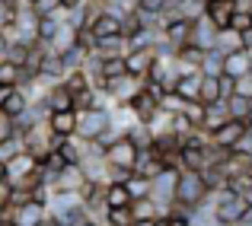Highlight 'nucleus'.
<instances>
[{
    "label": "nucleus",
    "instance_id": "obj_22",
    "mask_svg": "<svg viewBox=\"0 0 252 226\" xmlns=\"http://www.w3.org/2000/svg\"><path fill=\"white\" fill-rule=\"evenodd\" d=\"M166 166H163V159L154 153V147H144V150H137V163H134V172L137 175H144V178H154L157 172H163Z\"/></svg>",
    "mask_w": 252,
    "mask_h": 226
},
{
    "label": "nucleus",
    "instance_id": "obj_11",
    "mask_svg": "<svg viewBox=\"0 0 252 226\" xmlns=\"http://www.w3.org/2000/svg\"><path fill=\"white\" fill-rule=\"evenodd\" d=\"M189 35H191V19H172V23H163L160 26V38L169 45L172 51H179V48H185L189 45Z\"/></svg>",
    "mask_w": 252,
    "mask_h": 226
},
{
    "label": "nucleus",
    "instance_id": "obj_52",
    "mask_svg": "<svg viewBox=\"0 0 252 226\" xmlns=\"http://www.w3.org/2000/svg\"><path fill=\"white\" fill-rule=\"evenodd\" d=\"M3 178H6V169H3V163H0V182H3Z\"/></svg>",
    "mask_w": 252,
    "mask_h": 226
},
{
    "label": "nucleus",
    "instance_id": "obj_20",
    "mask_svg": "<svg viewBox=\"0 0 252 226\" xmlns=\"http://www.w3.org/2000/svg\"><path fill=\"white\" fill-rule=\"evenodd\" d=\"M42 102H45V109H48V115L51 112H74V96H70L61 83L51 86V89H45Z\"/></svg>",
    "mask_w": 252,
    "mask_h": 226
},
{
    "label": "nucleus",
    "instance_id": "obj_49",
    "mask_svg": "<svg viewBox=\"0 0 252 226\" xmlns=\"http://www.w3.org/2000/svg\"><path fill=\"white\" fill-rule=\"evenodd\" d=\"M131 226H157V220H134Z\"/></svg>",
    "mask_w": 252,
    "mask_h": 226
},
{
    "label": "nucleus",
    "instance_id": "obj_44",
    "mask_svg": "<svg viewBox=\"0 0 252 226\" xmlns=\"http://www.w3.org/2000/svg\"><path fill=\"white\" fill-rule=\"evenodd\" d=\"M230 96H233V80L220 77V99H230Z\"/></svg>",
    "mask_w": 252,
    "mask_h": 226
},
{
    "label": "nucleus",
    "instance_id": "obj_47",
    "mask_svg": "<svg viewBox=\"0 0 252 226\" xmlns=\"http://www.w3.org/2000/svg\"><path fill=\"white\" fill-rule=\"evenodd\" d=\"M13 89H16V86H0V105L10 99V92H13Z\"/></svg>",
    "mask_w": 252,
    "mask_h": 226
},
{
    "label": "nucleus",
    "instance_id": "obj_27",
    "mask_svg": "<svg viewBox=\"0 0 252 226\" xmlns=\"http://www.w3.org/2000/svg\"><path fill=\"white\" fill-rule=\"evenodd\" d=\"M125 191H128L131 201H141V198H150V178L137 175V172H128V178H125Z\"/></svg>",
    "mask_w": 252,
    "mask_h": 226
},
{
    "label": "nucleus",
    "instance_id": "obj_17",
    "mask_svg": "<svg viewBox=\"0 0 252 226\" xmlns=\"http://www.w3.org/2000/svg\"><path fill=\"white\" fill-rule=\"evenodd\" d=\"M45 124H48V131L55 137H74L77 134V112H51Z\"/></svg>",
    "mask_w": 252,
    "mask_h": 226
},
{
    "label": "nucleus",
    "instance_id": "obj_51",
    "mask_svg": "<svg viewBox=\"0 0 252 226\" xmlns=\"http://www.w3.org/2000/svg\"><path fill=\"white\" fill-rule=\"evenodd\" d=\"M35 0H16V6H32Z\"/></svg>",
    "mask_w": 252,
    "mask_h": 226
},
{
    "label": "nucleus",
    "instance_id": "obj_18",
    "mask_svg": "<svg viewBox=\"0 0 252 226\" xmlns=\"http://www.w3.org/2000/svg\"><path fill=\"white\" fill-rule=\"evenodd\" d=\"M86 185L80 166H64L61 172L55 175V182H51V191H80Z\"/></svg>",
    "mask_w": 252,
    "mask_h": 226
},
{
    "label": "nucleus",
    "instance_id": "obj_4",
    "mask_svg": "<svg viewBox=\"0 0 252 226\" xmlns=\"http://www.w3.org/2000/svg\"><path fill=\"white\" fill-rule=\"evenodd\" d=\"M137 150H141V147H134V143L122 134V137H115L112 143H105L102 159H105V166H109V172H122V175H128V172H134Z\"/></svg>",
    "mask_w": 252,
    "mask_h": 226
},
{
    "label": "nucleus",
    "instance_id": "obj_45",
    "mask_svg": "<svg viewBox=\"0 0 252 226\" xmlns=\"http://www.w3.org/2000/svg\"><path fill=\"white\" fill-rule=\"evenodd\" d=\"M67 226H102V223H96V220H93V217H86V214H80V217H77V220H70Z\"/></svg>",
    "mask_w": 252,
    "mask_h": 226
},
{
    "label": "nucleus",
    "instance_id": "obj_53",
    "mask_svg": "<svg viewBox=\"0 0 252 226\" xmlns=\"http://www.w3.org/2000/svg\"><path fill=\"white\" fill-rule=\"evenodd\" d=\"M249 16H252V13H249Z\"/></svg>",
    "mask_w": 252,
    "mask_h": 226
},
{
    "label": "nucleus",
    "instance_id": "obj_43",
    "mask_svg": "<svg viewBox=\"0 0 252 226\" xmlns=\"http://www.w3.org/2000/svg\"><path fill=\"white\" fill-rule=\"evenodd\" d=\"M10 137H16V121H13V118H6L3 112H0V143L10 141Z\"/></svg>",
    "mask_w": 252,
    "mask_h": 226
},
{
    "label": "nucleus",
    "instance_id": "obj_15",
    "mask_svg": "<svg viewBox=\"0 0 252 226\" xmlns=\"http://www.w3.org/2000/svg\"><path fill=\"white\" fill-rule=\"evenodd\" d=\"M233 13H236L233 0H208V3H204V16H208V23L214 26V29H230Z\"/></svg>",
    "mask_w": 252,
    "mask_h": 226
},
{
    "label": "nucleus",
    "instance_id": "obj_39",
    "mask_svg": "<svg viewBox=\"0 0 252 226\" xmlns=\"http://www.w3.org/2000/svg\"><path fill=\"white\" fill-rule=\"evenodd\" d=\"M233 96H240V99H246V102H252V70L233 80Z\"/></svg>",
    "mask_w": 252,
    "mask_h": 226
},
{
    "label": "nucleus",
    "instance_id": "obj_26",
    "mask_svg": "<svg viewBox=\"0 0 252 226\" xmlns=\"http://www.w3.org/2000/svg\"><path fill=\"white\" fill-rule=\"evenodd\" d=\"M198 102H201V105L223 102V99H220V77H204V74H201V89H198Z\"/></svg>",
    "mask_w": 252,
    "mask_h": 226
},
{
    "label": "nucleus",
    "instance_id": "obj_28",
    "mask_svg": "<svg viewBox=\"0 0 252 226\" xmlns=\"http://www.w3.org/2000/svg\"><path fill=\"white\" fill-rule=\"evenodd\" d=\"M86 55H90V51H86L80 42H77V45H70L67 51H61L58 57H61L64 74H70V70H80V67H83V61H86Z\"/></svg>",
    "mask_w": 252,
    "mask_h": 226
},
{
    "label": "nucleus",
    "instance_id": "obj_42",
    "mask_svg": "<svg viewBox=\"0 0 252 226\" xmlns=\"http://www.w3.org/2000/svg\"><path fill=\"white\" fill-rule=\"evenodd\" d=\"M230 29H236V32L252 29V16H249V13H243V10H236V13H233V19H230Z\"/></svg>",
    "mask_w": 252,
    "mask_h": 226
},
{
    "label": "nucleus",
    "instance_id": "obj_33",
    "mask_svg": "<svg viewBox=\"0 0 252 226\" xmlns=\"http://www.w3.org/2000/svg\"><path fill=\"white\" fill-rule=\"evenodd\" d=\"M220 67H223V55L217 48L204 51V61H201V74L204 77H220Z\"/></svg>",
    "mask_w": 252,
    "mask_h": 226
},
{
    "label": "nucleus",
    "instance_id": "obj_30",
    "mask_svg": "<svg viewBox=\"0 0 252 226\" xmlns=\"http://www.w3.org/2000/svg\"><path fill=\"white\" fill-rule=\"evenodd\" d=\"M102 201H105V207H128L131 198H128V191H125L122 182H109L105 191H102Z\"/></svg>",
    "mask_w": 252,
    "mask_h": 226
},
{
    "label": "nucleus",
    "instance_id": "obj_16",
    "mask_svg": "<svg viewBox=\"0 0 252 226\" xmlns=\"http://www.w3.org/2000/svg\"><path fill=\"white\" fill-rule=\"evenodd\" d=\"M252 70V55L249 51H233V55H223V67H220V77H243Z\"/></svg>",
    "mask_w": 252,
    "mask_h": 226
},
{
    "label": "nucleus",
    "instance_id": "obj_31",
    "mask_svg": "<svg viewBox=\"0 0 252 226\" xmlns=\"http://www.w3.org/2000/svg\"><path fill=\"white\" fill-rule=\"evenodd\" d=\"M220 55H233V51H243L240 42V32L236 29H217V45H214Z\"/></svg>",
    "mask_w": 252,
    "mask_h": 226
},
{
    "label": "nucleus",
    "instance_id": "obj_23",
    "mask_svg": "<svg viewBox=\"0 0 252 226\" xmlns=\"http://www.w3.org/2000/svg\"><path fill=\"white\" fill-rule=\"evenodd\" d=\"M26 80H32L29 74H26L19 64L6 61V57H0V86H23Z\"/></svg>",
    "mask_w": 252,
    "mask_h": 226
},
{
    "label": "nucleus",
    "instance_id": "obj_35",
    "mask_svg": "<svg viewBox=\"0 0 252 226\" xmlns=\"http://www.w3.org/2000/svg\"><path fill=\"white\" fill-rule=\"evenodd\" d=\"M223 105H227V115H230V118H236V121H243V118L249 115V102H246V99H240V96L223 99Z\"/></svg>",
    "mask_w": 252,
    "mask_h": 226
},
{
    "label": "nucleus",
    "instance_id": "obj_3",
    "mask_svg": "<svg viewBox=\"0 0 252 226\" xmlns=\"http://www.w3.org/2000/svg\"><path fill=\"white\" fill-rule=\"evenodd\" d=\"M208 207H211V217H214L217 223L223 226H236L240 223V217L246 214V198L236 195V191H217V195H208Z\"/></svg>",
    "mask_w": 252,
    "mask_h": 226
},
{
    "label": "nucleus",
    "instance_id": "obj_34",
    "mask_svg": "<svg viewBox=\"0 0 252 226\" xmlns=\"http://www.w3.org/2000/svg\"><path fill=\"white\" fill-rule=\"evenodd\" d=\"M99 77H102V80L125 77V57H102V64H99Z\"/></svg>",
    "mask_w": 252,
    "mask_h": 226
},
{
    "label": "nucleus",
    "instance_id": "obj_36",
    "mask_svg": "<svg viewBox=\"0 0 252 226\" xmlns=\"http://www.w3.org/2000/svg\"><path fill=\"white\" fill-rule=\"evenodd\" d=\"M26 147H23V137H10V141H3L0 143V163H10L13 156H19V153H23Z\"/></svg>",
    "mask_w": 252,
    "mask_h": 226
},
{
    "label": "nucleus",
    "instance_id": "obj_6",
    "mask_svg": "<svg viewBox=\"0 0 252 226\" xmlns=\"http://www.w3.org/2000/svg\"><path fill=\"white\" fill-rule=\"evenodd\" d=\"M86 32H90L93 45H96V42H105V38H122V19H118L115 13H109V10L102 6V10H99L96 16L90 19Z\"/></svg>",
    "mask_w": 252,
    "mask_h": 226
},
{
    "label": "nucleus",
    "instance_id": "obj_12",
    "mask_svg": "<svg viewBox=\"0 0 252 226\" xmlns=\"http://www.w3.org/2000/svg\"><path fill=\"white\" fill-rule=\"evenodd\" d=\"M131 109V115H134V121H141V124H147L150 118L157 115V112H160V102H157L154 96H150L147 89H144L141 86V92H134V96L128 99V102H125Z\"/></svg>",
    "mask_w": 252,
    "mask_h": 226
},
{
    "label": "nucleus",
    "instance_id": "obj_40",
    "mask_svg": "<svg viewBox=\"0 0 252 226\" xmlns=\"http://www.w3.org/2000/svg\"><path fill=\"white\" fill-rule=\"evenodd\" d=\"M163 3H166V0H137L134 10H141V13H147V16H157V19H160Z\"/></svg>",
    "mask_w": 252,
    "mask_h": 226
},
{
    "label": "nucleus",
    "instance_id": "obj_48",
    "mask_svg": "<svg viewBox=\"0 0 252 226\" xmlns=\"http://www.w3.org/2000/svg\"><path fill=\"white\" fill-rule=\"evenodd\" d=\"M80 3H83V0H61V10L67 13V10H74V6H80Z\"/></svg>",
    "mask_w": 252,
    "mask_h": 226
},
{
    "label": "nucleus",
    "instance_id": "obj_41",
    "mask_svg": "<svg viewBox=\"0 0 252 226\" xmlns=\"http://www.w3.org/2000/svg\"><path fill=\"white\" fill-rule=\"evenodd\" d=\"M10 207H13V188H10V182L3 178V182H0V217H3Z\"/></svg>",
    "mask_w": 252,
    "mask_h": 226
},
{
    "label": "nucleus",
    "instance_id": "obj_21",
    "mask_svg": "<svg viewBox=\"0 0 252 226\" xmlns=\"http://www.w3.org/2000/svg\"><path fill=\"white\" fill-rule=\"evenodd\" d=\"M223 121H230L227 115V105L223 102H214V105H204V115H201V124H198V131H204V134H214L217 128H220Z\"/></svg>",
    "mask_w": 252,
    "mask_h": 226
},
{
    "label": "nucleus",
    "instance_id": "obj_29",
    "mask_svg": "<svg viewBox=\"0 0 252 226\" xmlns=\"http://www.w3.org/2000/svg\"><path fill=\"white\" fill-rule=\"evenodd\" d=\"M26 109H29V99H26V92L23 89H19V86H16V89H13L10 92V99H6V102L3 105H0V112H3V115L6 118H13V121H16V118L19 115H23V112Z\"/></svg>",
    "mask_w": 252,
    "mask_h": 226
},
{
    "label": "nucleus",
    "instance_id": "obj_37",
    "mask_svg": "<svg viewBox=\"0 0 252 226\" xmlns=\"http://www.w3.org/2000/svg\"><path fill=\"white\" fill-rule=\"evenodd\" d=\"M32 13H35V16H64L61 0H35V3H32Z\"/></svg>",
    "mask_w": 252,
    "mask_h": 226
},
{
    "label": "nucleus",
    "instance_id": "obj_50",
    "mask_svg": "<svg viewBox=\"0 0 252 226\" xmlns=\"http://www.w3.org/2000/svg\"><path fill=\"white\" fill-rule=\"evenodd\" d=\"M3 51H6V38H3V32H0V57H3Z\"/></svg>",
    "mask_w": 252,
    "mask_h": 226
},
{
    "label": "nucleus",
    "instance_id": "obj_10",
    "mask_svg": "<svg viewBox=\"0 0 252 226\" xmlns=\"http://www.w3.org/2000/svg\"><path fill=\"white\" fill-rule=\"evenodd\" d=\"M45 214H48V210H45L42 201H23V204H13V207L6 210V217H10L13 226H38Z\"/></svg>",
    "mask_w": 252,
    "mask_h": 226
},
{
    "label": "nucleus",
    "instance_id": "obj_32",
    "mask_svg": "<svg viewBox=\"0 0 252 226\" xmlns=\"http://www.w3.org/2000/svg\"><path fill=\"white\" fill-rule=\"evenodd\" d=\"M134 217H131V204L128 207H109L102 217V226H131Z\"/></svg>",
    "mask_w": 252,
    "mask_h": 226
},
{
    "label": "nucleus",
    "instance_id": "obj_46",
    "mask_svg": "<svg viewBox=\"0 0 252 226\" xmlns=\"http://www.w3.org/2000/svg\"><path fill=\"white\" fill-rule=\"evenodd\" d=\"M240 42H243V51H252V29L240 32Z\"/></svg>",
    "mask_w": 252,
    "mask_h": 226
},
{
    "label": "nucleus",
    "instance_id": "obj_25",
    "mask_svg": "<svg viewBox=\"0 0 252 226\" xmlns=\"http://www.w3.org/2000/svg\"><path fill=\"white\" fill-rule=\"evenodd\" d=\"M70 45H77V29H74V26H67V19H64V23L58 26L55 38H51L48 51H55V55H61V51H67Z\"/></svg>",
    "mask_w": 252,
    "mask_h": 226
},
{
    "label": "nucleus",
    "instance_id": "obj_24",
    "mask_svg": "<svg viewBox=\"0 0 252 226\" xmlns=\"http://www.w3.org/2000/svg\"><path fill=\"white\" fill-rule=\"evenodd\" d=\"M166 210L160 207V204L154 201V198H141V201H131V217L134 220H157V217H163Z\"/></svg>",
    "mask_w": 252,
    "mask_h": 226
},
{
    "label": "nucleus",
    "instance_id": "obj_1",
    "mask_svg": "<svg viewBox=\"0 0 252 226\" xmlns=\"http://www.w3.org/2000/svg\"><path fill=\"white\" fill-rule=\"evenodd\" d=\"M80 141H99L105 147V143L115 141V131H112L109 124V105H99V109H80L77 112V134Z\"/></svg>",
    "mask_w": 252,
    "mask_h": 226
},
{
    "label": "nucleus",
    "instance_id": "obj_13",
    "mask_svg": "<svg viewBox=\"0 0 252 226\" xmlns=\"http://www.w3.org/2000/svg\"><path fill=\"white\" fill-rule=\"evenodd\" d=\"M246 134V124L243 121H236V118H230V121H223L220 128L211 134V143H214L217 150H233L236 147V141Z\"/></svg>",
    "mask_w": 252,
    "mask_h": 226
},
{
    "label": "nucleus",
    "instance_id": "obj_14",
    "mask_svg": "<svg viewBox=\"0 0 252 226\" xmlns=\"http://www.w3.org/2000/svg\"><path fill=\"white\" fill-rule=\"evenodd\" d=\"M189 45H195V48H201V51H211V48L217 45V29L208 23V16L191 19V35H189Z\"/></svg>",
    "mask_w": 252,
    "mask_h": 226
},
{
    "label": "nucleus",
    "instance_id": "obj_38",
    "mask_svg": "<svg viewBox=\"0 0 252 226\" xmlns=\"http://www.w3.org/2000/svg\"><path fill=\"white\" fill-rule=\"evenodd\" d=\"M185 99L182 96H176V92H163V99H160V109L163 112H169V115H179V112H185Z\"/></svg>",
    "mask_w": 252,
    "mask_h": 226
},
{
    "label": "nucleus",
    "instance_id": "obj_2",
    "mask_svg": "<svg viewBox=\"0 0 252 226\" xmlns=\"http://www.w3.org/2000/svg\"><path fill=\"white\" fill-rule=\"evenodd\" d=\"M208 201V188H204L201 172H179L176 178V195H172V207L169 210H198L201 204Z\"/></svg>",
    "mask_w": 252,
    "mask_h": 226
},
{
    "label": "nucleus",
    "instance_id": "obj_9",
    "mask_svg": "<svg viewBox=\"0 0 252 226\" xmlns=\"http://www.w3.org/2000/svg\"><path fill=\"white\" fill-rule=\"evenodd\" d=\"M157 61V51L154 48H134V51H125V74L134 77V80H147L150 67Z\"/></svg>",
    "mask_w": 252,
    "mask_h": 226
},
{
    "label": "nucleus",
    "instance_id": "obj_5",
    "mask_svg": "<svg viewBox=\"0 0 252 226\" xmlns=\"http://www.w3.org/2000/svg\"><path fill=\"white\" fill-rule=\"evenodd\" d=\"M45 210H48L51 217H58L61 223H70L83 214V195L80 191H51Z\"/></svg>",
    "mask_w": 252,
    "mask_h": 226
},
{
    "label": "nucleus",
    "instance_id": "obj_8",
    "mask_svg": "<svg viewBox=\"0 0 252 226\" xmlns=\"http://www.w3.org/2000/svg\"><path fill=\"white\" fill-rule=\"evenodd\" d=\"M176 178H179V172H176V169H163V172H157V175L150 178V198H154V201L160 204L163 210H169V207H172V195H176Z\"/></svg>",
    "mask_w": 252,
    "mask_h": 226
},
{
    "label": "nucleus",
    "instance_id": "obj_7",
    "mask_svg": "<svg viewBox=\"0 0 252 226\" xmlns=\"http://www.w3.org/2000/svg\"><path fill=\"white\" fill-rule=\"evenodd\" d=\"M35 156L32 153H19V156H13L10 163H3V169H6V182H10V188H23L26 182H29L32 175H35Z\"/></svg>",
    "mask_w": 252,
    "mask_h": 226
},
{
    "label": "nucleus",
    "instance_id": "obj_19",
    "mask_svg": "<svg viewBox=\"0 0 252 226\" xmlns=\"http://www.w3.org/2000/svg\"><path fill=\"white\" fill-rule=\"evenodd\" d=\"M198 89H201V74H179L176 80H172V89L176 96H182L185 102H198Z\"/></svg>",
    "mask_w": 252,
    "mask_h": 226
}]
</instances>
